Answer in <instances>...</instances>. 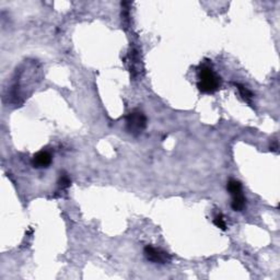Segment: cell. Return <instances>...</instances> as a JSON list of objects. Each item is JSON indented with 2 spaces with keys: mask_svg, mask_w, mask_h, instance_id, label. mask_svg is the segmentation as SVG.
<instances>
[{
  "mask_svg": "<svg viewBox=\"0 0 280 280\" xmlns=\"http://www.w3.org/2000/svg\"><path fill=\"white\" fill-rule=\"evenodd\" d=\"M221 87V78L214 71L213 67L204 64L199 68V81L197 84L198 90L203 93L211 94L218 91Z\"/></svg>",
  "mask_w": 280,
  "mask_h": 280,
  "instance_id": "1",
  "label": "cell"
},
{
  "mask_svg": "<svg viewBox=\"0 0 280 280\" xmlns=\"http://www.w3.org/2000/svg\"><path fill=\"white\" fill-rule=\"evenodd\" d=\"M147 127V117L141 111H133L129 113L126 119V128L129 134L133 136L140 135Z\"/></svg>",
  "mask_w": 280,
  "mask_h": 280,
  "instance_id": "2",
  "label": "cell"
},
{
  "mask_svg": "<svg viewBox=\"0 0 280 280\" xmlns=\"http://www.w3.org/2000/svg\"><path fill=\"white\" fill-rule=\"evenodd\" d=\"M227 188L232 196L231 207L234 211H242L245 208L247 198L242 193V184L236 180H230L228 182Z\"/></svg>",
  "mask_w": 280,
  "mask_h": 280,
  "instance_id": "3",
  "label": "cell"
},
{
  "mask_svg": "<svg viewBox=\"0 0 280 280\" xmlns=\"http://www.w3.org/2000/svg\"><path fill=\"white\" fill-rule=\"evenodd\" d=\"M143 254H145L149 262L154 264H168L171 262V259H172V257H171L168 252L158 248H154L152 245H147L145 250H143Z\"/></svg>",
  "mask_w": 280,
  "mask_h": 280,
  "instance_id": "4",
  "label": "cell"
},
{
  "mask_svg": "<svg viewBox=\"0 0 280 280\" xmlns=\"http://www.w3.org/2000/svg\"><path fill=\"white\" fill-rule=\"evenodd\" d=\"M51 163H52V155L47 151H39L36 154H34L32 159V165L36 169L49 168Z\"/></svg>",
  "mask_w": 280,
  "mask_h": 280,
  "instance_id": "5",
  "label": "cell"
},
{
  "mask_svg": "<svg viewBox=\"0 0 280 280\" xmlns=\"http://www.w3.org/2000/svg\"><path fill=\"white\" fill-rule=\"evenodd\" d=\"M235 87L237 88L238 92H240L242 99H243L245 102H248L249 104H252L253 93L249 90V89H248V88H245L244 86H242V85H240V84H235Z\"/></svg>",
  "mask_w": 280,
  "mask_h": 280,
  "instance_id": "6",
  "label": "cell"
},
{
  "mask_svg": "<svg viewBox=\"0 0 280 280\" xmlns=\"http://www.w3.org/2000/svg\"><path fill=\"white\" fill-rule=\"evenodd\" d=\"M58 184H59V186L61 187V189H66V188H68V187L70 186L71 180L69 179V176H68V174H66L65 172H63V173H60Z\"/></svg>",
  "mask_w": 280,
  "mask_h": 280,
  "instance_id": "7",
  "label": "cell"
},
{
  "mask_svg": "<svg viewBox=\"0 0 280 280\" xmlns=\"http://www.w3.org/2000/svg\"><path fill=\"white\" fill-rule=\"evenodd\" d=\"M214 224L216 225L217 228H219L223 231L227 230V222H225V219H224V217L219 214V215H217L215 218H214Z\"/></svg>",
  "mask_w": 280,
  "mask_h": 280,
  "instance_id": "8",
  "label": "cell"
}]
</instances>
